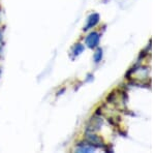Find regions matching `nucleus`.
<instances>
[{
  "mask_svg": "<svg viewBox=\"0 0 155 153\" xmlns=\"http://www.w3.org/2000/svg\"><path fill=\"white\" fill-rule=\"evenodd\" d=\"M99 22V16L97 14H93L91 15V16L89 17L88 19V23H87L86 27H85V30H88L90 28H92V27H94L95 25Z\"/></svg>",
  "mask_w": 155,
  "mask_h": 153,
  "instance_id": "2",
  "label": "nucleus"
},
{
  "mask_svg": "<svg viewBox=\"0 0 155 153\" xmlns=\"http://www.w3.org/2000/svg\"><path fill=\"white\" fill-rule=\"evenodd\" d=\"M101 57H102V51H101V49H98L96 51L95 55H94V61L99 62L101 60Z\"/></svg>",
  "mask_w": 155,
  "mask_h": 153,
  "instance_id": "6",
  "label": "nucleus"
},
{
  "mask_svg": "<svg viewBox=\"0 0 155 153\" xmlns=\"http://www.w3.org/2000/svg\"><path fill=\"white\" fill-rule=\"evenodd\" d=\"M99 42V34L97 32H92L86 38V44L89 48H94Z\"/></svg>",
  "mask_w": 155,
  "mask_h": 153,
  "instance_id": "1",
  "label": "nucleus"
},
{
  "mask_svg": "<svg viewBox=\"0 0 155 153\" xmlns=\"http://www.w3.org/2000/svg\"><path fill=\"white\" fill-rule=\"evenodd\" d=\"M1 39H2V37H1V32H0V42H1Z\"/></svg>",
  "mask_w": 155,
  "mask_h": 153,
  "instance_id": "7",
  "label": "nucleus"
},
{
  "mask_svg": "<svg viewBox=\"0 0 155 153\" xmlns=\"http://www.w3.org/2000/svg\"><path fill=\"white\" fill-rule=\"evenodd\" d=\"M93 149H94L93 147H89V146H87V145L80 144V146H79V148H78L77 151L78 152H90V151H92Z\"/></svg>",
  "mask_w": 155,
  "mask_h": 153,
  "instance_id": "4",
  "label": "nucleus"
},
{
  "mask_svg": "<svg viewBox=\"0 0 155 153\" xmlns=\"http://www.w3.org/2000/svg\"><path fill=\"white\" fill-rule=\"evenodd\" d=\"M83 51H84V47H83V45L78 44L77 46L74 47V55H80V54H81Z\"/></svg>",
  "mask_w": 155,
  "mask_h": 153,
  "instance_id": "5",
  "label": "nucleus"
},
{
  "mask_svg": "<svg viewBox=\"0 0 155 153\" xmlns=\"http://www.w3.org/2000/svg\"><path fill=\"white\" fill-rule=\"evenodd\" d=\"M87 142L89 143L88 145H96V146H102V141L98 137L94 135H87Z\"/></svg>",
  "mask_w": 155,
  "mask_h": 153,
  "instance_id": "3",
  "label": "nucleus"
}]
</instances>
